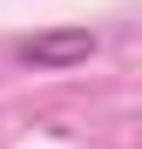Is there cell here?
<instances>
[{
  "instance_id": "obj_1",
  "label": "cell",
  "mask_w": 142,
  "mask_h": 149,
  "mask_svg": "<svg viewBox=\"0 0 142 149\" xmlns=\"http://www.w3.org/2000/svg\"><path fill=\"white\" fill-rule=\"evenodd\" d=\"M88 54H95V34L88 27H54V34L20 41V61L27 68H81Z\"/></svg>"
}]
</instances>
